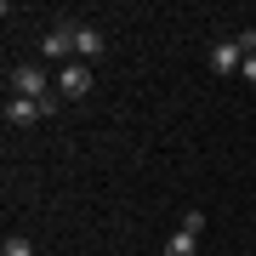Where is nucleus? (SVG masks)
<instances>
[{
    "label": "nucleus",
    "mask_w": 256,
    "mask_h": 256,
    "mask_svg": "<svg viewBox=\"0 0 256 256\" xmlns=\"http://www.w3.org/2000/svg\"><path fill=\"white\" fill-rule=\"evenodd\" d=\"M12 92L28 97V102H46V97H52V80H46L40 63H23V68H12Z\"/></svg>",
    "instance_id": "1"
},
{
    "label": "nucleus",
    "mask_w": 256,
    "mask_h": 256,
    "mask_svg": "<svg viewBox=\"0 0 256 256\" xmlns=\"http://www.w3.org/2000/svg\"><path fill=\"white\" fill-rule=\"evenodd\" d=\"M74 40H80V23H57V28H46V34H40V52H46L52 63H63V68H68Z\"/></svg>",
    "instance_id": "2"
},
{
    "label": "nucleus",
    "mask_w": 256,
    "mask_h": 256,
    "mask_svg": "<svg viewBox=\"0 0 256 256\" xmlns=\"http://www.w3.org/2000/svg\"><path fill=\"white\" fill-rule=\"evenodd\" d=\"M57 92H63L68 102L92 97V63H68V68H57Z\"/></svg>",
    "instance_id": "3"
},
{
    "label": "nucleus",
    "mask_w": 256,
    "mask_h": 256,
    "mask_svg": "<svg viewBox=\"0 0 256 256\" xmlns=\"http://www.w3.org/2000/svg\"><path fill=\"white\" fill-rule=\"evenodd\" d=\"M205 63H210V74H234V68H245V57H239V46H234V40H210Z\"/></svg>",
    "instance_id": "4"
},
{
    "label": "nucleus",
    "mask_w": 256,
    "mask_h": 256,
    "mask_svg": "<svg viewBox=\"0 0 256 256\" xmlns=\"http://www.w3.org/2000/svg\"><path fill=\"white\" fill-rule=\"evenodd\" d=\"M40 114H46L40 102H28V97H6V126H34Z\"/></svg>",
    "instance_id": "5"
},
{
    "label": "nucleus",
    "mask_w": 256,
    "mask_h": 256,
    "mask_svg": "<svg viewBox=\"0 0 256 256\" xmlns=\"http://www.w3.org/2000/svg\"><path fill=\"white\" fill-rule=\"evenodd\" d=\"M194 250H200V234H188V228H176L165 239V256H194Z\"/></svg>",
    "instance_id": "6"
},
{
    "label": "nucleus",
    "mask_w": 256,
    "mask_h": 256,
    "mask_svg": "<svg viewBox=\"0 0 256 256\" xmlns=\"http://www.w3.org/2000/svg\"><path fill=\"white\" fill-rule=\"evenodd\" d=\"M97 52H102V34L80 23V40H74V57H97Z\"/></svg>",
    "instance_id": "7"
},
{
    "label": "nucleus",
    "mask_w": 256,
    "mask_h": 256,
    "mask_svg": "<svg viewBox=\"0 0 256 256\" xmlns=\"http://www.w3.org/2000/svg\"><path fill=\"white\" fill-rule=\"evenodd\" d=\"M0 256H34V245H28V239H18V234H12L6 245H0Z\"/></svg>",
    "instance_id": "8"
},
{
    "label": "nucleus",
    "mask_w": 256,
    "mask_h": 256,
    "mask_svg": "<svg viewBox=\"0 0 256 256\" xmlns=\"http://www.w3.org/2000/svg\"><path fill=\"white\" fill-rule=\"evenodd\" d=\"M234 46H239V57H256V34H250V28H239Z\"/></svg>",
    "instance_id": "9"
},
{
    "label": "nucleus",
    "mask_w": 256,
    "mask_h": 256,
    "mask_svg": "<svg viewBox=\"0 0 256 256\" xmlns=\"http://www.w3.org/2000/svg\"><path fill=\"white\" fill-rule=\"evenodd\" d=\"M239 74H245V80H256V57H245V68H239Z\"/></svg>",
    "instance_id": "10"
}]
</instances>
